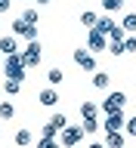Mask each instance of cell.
<instances>
[{
	"label": "cell",
	"mask_w": 136,
	"mask_h": 148,
	"mask_svg": "<svg viewBox=\"0 0 136 148\" xmlns=\"http://www.w3.org/2000/svg\"><path fill=\"white\" fill-rule=\"evenodd\" d=\"M19 56H22L25 68H37L40 59H43V46H40V40H28V43L19 49Z\"/></svg>",
	"instance_id": "6da1fadb"
},
{
	"label": "cell",
	"mask_w": 136,
	"mask_h": 148,
	"mask_svg": "<svg viewBox=\"0 0 136 148\" xmlns=\"http://www.w3.org/2000/svg\"><path fill=\"white\" fill-rule=\"evenodd\" d=\"M25 62H22V56L19 53H12V56H6V62H3V74H6V77H12V80H25Z\"/></svg>",
	"instance_id": "7a4b0ae2"
},
{
	"label": "cell",
	"mask_w": 136,
	"mask_h": 148,
	"mask_svg": "<svg viewBox=\"0 0 136 148\" xmlns=\"http://www.w3.org/2000/svg\"><path fill=\"white\" fill-rule=\"evenodd\" d=\"M74 65H77L84 74H93L99 68V65H96V53H90L87 46H77V49H74Z\"/></svg>",
	"instance_id": "3957f363"
},
{
	"label": "cell",
	"mask_w": 136,
	"mask_h": 148,
	"mask_svg": "<svg viewBox=\"0 0 136 148\" xmlns=\"http://www.w3.org/2000/svg\"><path fill=\"white\" fill-rule=\"evenodd\" d=\"M84 136H87V133H84V127H74V123H68V127L59 133V142H62V148H77V145L84 142Z\"/></svg>",
	"instance_id": "277c9868"
},
{
	"label": "cell",
	"mask_w": 136,
	"mask_h": 148,
	"mask_svg": "<svg viewBox=\"0 0 136 148\" xmlns=\"http://www.w3.org/2000/svg\"><path fill=\"white\" fill-rule=\"evenodd\" d=\"M127 105V92H121V90H115V92H108L105 99H102V114H115V111H121Z\"/></svg>",
	"instance_id": "5b68a950"
},
{
	"label": "cell",
	"mask_w": 136,
	"mask_h": 148,
	"mask_svg": "<svg viewBox=\"0 0 136 148\" xmlns=\"http://www.w3.org/2000/svg\"><path fill=\"white\" fill-rule=\"evenodd\" d=\"M87 49H90V53L108 49V34H102L99 28H90V31H87Z\"/></svg>",
	"instance_id": "8992f818"
},
{
	"label": "cell",
	"mask_w": 136,
	"mask_h": 148,
	"mask_svg": "<svg viewBox=\"0 0 136 148\" xmlns=\"http://www.w3.org/2000/svg\"><path fill=\"white\" fill-rule=\"evenodd\" d=\"M9 34H16L19 40H25V43H28V40H37V25H28L25 18H16Z\"/></svg>",
	"instance_id": "52a82bcc"
},
{
	"label": "cell",
	"mask_w": 136,
	"mask_h": 148,
	"mask_svg": "<svg viewBox=\"0 0 136 148\" xmlns=\"http://www.w3.org/2000/svg\"><path fill=\"white\" fill-rule=\"evenodd\" d=\"M124 123H127V117H124V108H121V111H115V114H105L102 130H105V133H115V130H124Z\"/></svg>",
	"instance_id": "ba28073f"
},
{
	"label": "cell",
	"mask_w": 136,
	"mask_h": 148,
	"mask_svg": "<svg viewBox=\"0 0 136 148\" xmlns=\"http://www.w3.org/2000/svg\"><path fill=\"white\" fill-rule=\"evenodd\" d=\"M37 99H40L43 108H56V105H59V90H56V86H46V90L37 92Z\"/></svg>",
	"instance_id": "9c48e42d"
},
{
	"label": "cell",
	"mask_w": 136,
	"mask_h": 148,
	"mask_svg": "<svg viewBox=\"0 0 136 148\" xmlns=\"http://www.w3.org/2000/svg\"><path fill=\"white\" fill-rule=\"evenodd\" d=\"M22 46H19V37L16 34H6V37H0V53L3 56H12V53H19Z\"/></svg>",
	"instance_id": "30bf717a"
},
{
	"label": "cell",
	"mask_w": 136,
	"mask_h": 148,
	"mask_svg": "<svg viewBox=\"0 0 136 148\" xmlns=\"http://www.w3.org/2000/svg\"><path fill=\"white\" fill-rule=\"evenodd\" d=\"M124 139H127V133H124V130L105 133V148H124Z\"/></svg>",
	"instance_id": "8fae6325"
},
{
	"label": "cell",
	"mask_w": 136,
	"mask_h": 148,
	"mask_svg": "<svg viewBox=\"0 0 136 148\" xmlns=\"http://www.w3.org/2000/svg\"><path fill=\"white\" fill-rule=\"evenodd\" d=\"M93 86H96V90H108V86H111V77L96 68V71H93Z\"/></svg>",
	"instance_id": "7c38bea8"
},
{
	"label": "cell",
	"mask_w": 136,
	"mask_h": 148,
	"mask_svg": "<svg viewBox=\"0 0 136 148\" xmlns=\"http://www.w3.org/2000/svg\"><path fill=\"white\" fill-rule=\"evenodd\" d=\"M96 28H99L102 34H111V31H115V18H111V12H105V16H99V22H96Z\"/></svg>",
	"instance_id": "4fadbf2b"
},
{
	"label": "cell",
	"mask_w": 136,
	"mask_h": 148,
	"mask_svg": "<svg viewBox=\"0 0 136 148\" xmlns=\"http://www.w3.org/2000/svg\"><path fill=\"white\" fill-rule=\"evenodd\" d=\"M96 22H99V12H93V9H84L81 12V25L90 31V28H96Z\"/></svg>",
	"instance_id": "5bb4252c"
},
{
	"label": "cell",
	"mask_w": 136,
	"mask_h": 148,
	"mask_svg": "<svg viewBox=\"0 0 136 148\" xmlns=\"http://www.w3.org/2000/svg\"><path fill=\"white\" fill-rule=\"evenodd\" d=\"M31 142H34L31 130H25V127H22V130H16V145H19V148H28Z\"/></svg>",
	"instance_id": "9a60e30c"
},
{
	"label": "cell",
	"mask_w": 136,
	"mask_h": 148,
	"mask_svg": "<svg viewBox=\"0 0 136 148\" xmlns=\"http://www.w3.org/2000/svg\"><path fill=\"white\" fill-rule=\"evenodd\" d=\"M3 92H6V96H19V92H22V83L6 77V80H3Z\"/></svg>",
	"instance_id": "2e32d148"
},
{
	"label": "cell",
	"mask_w": 136,
	"mask_h": 148,
	"mask_svg": "<svg viewBox=\"0 0 136 148\" xmlns=\"http://www.w3.org/2000/svg\"><path fill=\"white\" fill-rule=\"evenodd\" d=\"M16 117V105L12 102H0V120H12Z\"/></svg>",
	"instance_id": "e0dca14e"
},
{
	"label": "cell",
	"mask_w": 136,
	"mask_h": 148,
	"mask_svg": "<svg viewBox=\"0 0 136 148\" xmlns=\"http://www.w3.org/2000/svg\"><path fill=\"white\" fill-rule=\"evenodd\" d=\"M46 80H50V86H59V83L65 80L62 68H50V71H46Z\"/></svg>",
	"instance_id": "ac0fdd59"
},
{
	"label": "cell",
	"mask_w": 136,
	"mask_h": 148,
	"mask_svg": "<svg viewBox=\"0 0 136 148\" xmlns=\"http://www.w3.org/2000/svg\"><path fill=\"white\" fill-rule=\"evenodd\" d=\"M96 111H99L96 102H81V117L84 120H87V117H96Z\"/></svg>",
	"instance_id": "d6986e66"
},
{
	"label": "cell",
	"mask_w": 136,
	"mask_h": 148,
	"mask_svg": "<svg viewBox=\"0 0 136 148\" xmlns=\"http://www.w3.org/2000/svg\"><path fill=\"white\" fill-rule=\"evenodd\" d=\"M50 123H53V127H56V130H59V133H62V130H65V127H68V114H62V111H56L53 117H50Z\"/></svg>",
	"instance_id": "ffe728a7"
},
{
	"label": "cell",
	"mask_w": 136,
	"mask_h": 148,
	"mask_svg": "<svg viewBox=\"0 0 136 148\" xmlns=\"http://www.w3.org/2000/svg\"><path fill=\"white\" fill-rule=\"evenodd\" d=\"M121 28H124L127 34H136V12H127L124 22H121Z\"/></svg>",
	"instance_id": "44dd1931"
},
{
	"label": "cell",
	"mask_w": 136,
	"mask_h": 148,
	"mask_svg": "<svg viewBox=\"0 0 136 148\" xmlns=\"http://www.w3.org/2000/svg\"><path fill=\"white\" fill-rule=\"evenodd\" d=\"M124 0H102V12H121Z\"/></svg>",
	"instance_id": "7402d4cb"
},
{
	"label": "cell",
	"mask_w": 136,
	"mask_h": 148,
	"mask_svg": "<svg viewBox=\"0 0 136 148\" xmlns=\"http://www.w3.org/2000/svg\"><path fill=\"white\" fill-rule=\"evenodd\" d=\"M81 127H84V133H87V136H93V133H96V130H99L102 123H99V120H96V117H87V120H84V123H81Z\"/></svg>",
	"instance_id": "603a6c76"
},
{
	"label": "cell",
	"mask_w": 136,
	"mask_h": 148,
	"mask_svg": "<svg viewBox=\"0 0 136 148\" xmlns=\"http://www.w3.org/2000/svg\"><path fill=\"white\" fill-rule=\"evenodd\" d=\"M40 136H43V139H56V136H59V130H56L53 123H43V127H40Z\"/></svg>",
	"instance_id": "cb8c5ba5"
},
{
	"label": "cell",
	"mask_w": 136,
	"mask_h": 148,
	"mask_svg": "<svg viewBox=\"0 0 136 148\" xmlns=\"http://www.w3.org/2000/svg\"><path fill=\"white\" fill-rule=\"evenodd\" d=\"M28 22V25H37V22H40V12H37V9H25V16H22Z\"/></svg>",
	"instance_id": "d4e9b609"
},
{
	"label": "cell",
	"mask_w": 136,
	"mask_h": 148,
	"mask_svg": "<svg viewBox=\"0 0 136 148\" xmlns=\"http://www.w3.org/2000/svg\"><path fill=\"white\" fill-rule=\"evenodd\" d=\"M37 148H62V142H59V139H43V136H40Z\"/></svg>",
	"instance_id": "484cf974"
},
{
	"label": "cell",
	"mask_w": 136,
	"mask_h": 148,
	"mask_svg": "<svg viewBox=\"0 0 136 148\" xmlns=\"http://www.w3.org/2000/svg\"><path fill=\"white\" fill-rule=\"evenodd\" d=\"M108 53L111 56H127L124 53V43H118V40H108Z\"/></svg>",
	"instance_id": "4316f807"
},
{
	"label": "cell",
	"mask_w": 136,
	"mask_h": 148,
	"mask_svg": "<svg viewBox=\"0 0 136 148\" xmlns=\"http://www.w3.org/2000/svg\"><path fill=\"white\" fill-rule=\"evenodd\" d=\"M124 53H136V34L124 37Z\"/></svg>",
	"instance_id": "83f0119b"
},
{
	"label": "cell",
	"mask_w": 136,
	"mask_h": 148,
	"mask_svg": "<svg viewBox=\"0 0 136 148\" xmlns=\"http://www.w3.org/2000/svg\"><path fill=\"white\" fill-rule=\"evenodd\" d=\"M124 37H127V31H124V28H115V31H111V34H108V40H118V43H124Z\"/></svg>",
	"instance_id": "f1b7e54d"
},
{
	"label": "cell",
	"mask_w": 136,
	"mask_h": 148,
	"mask_svg": "<svg viewBox=\"0 0 136 148\" xmlns=\"http://www.w3.org/2000/svg\"><path fill=\"white\" fill-rule=\"evenodd\" d=\"M124 133H127V136H136V114H133V117H127V123H124Z\"/></svg>",
	"instance_id": "f546056e"
},
{
	"label": "cell",
	"mask_w": 136,
	"mask_h": 148,
	"mask_svg": "<svg viewBox=\"0 0 136 148\" xmlns=\"http://www.w3.org/2000/svg\"><path fill=\"white\" fill-rule=\"evenodd\" d=\"M9 6H12V0H0V16H3V12H9Z\"/></svg>",
	"instance_id": "4dcf8cb0"
},
{
	"label": "cell",
	"mask_w": 136,
	"mask_h": 148,
	"mask_svg": "<svg viewBox=\"0 0 136 148\" xmlns=\"http://www.w3.org/2000/svg\"><path fill=\"white\" fill-rule=\"evenodd\" d=\"M90 148H105V142H90Z\"/></svg>",
	"instance_id": "1f68e13d"
},
{
	"label": "cell",
	"mask_w": 136,
	"mask_h": 148,
	"mask_svg": "<svg viewBox=\"0 0 136 148\" xmlns=\"http://www.w3.org/2000/svg\"><path fill=\"white\" fill-rule=\"evenodd\" d=\"M34 3H37V6H46V3H50V0H34Z\"/></svg>",
	"instance_id": "d6a6232c"
},
{
	"label": "cell",
	"mask_w": 136,
	"mask_h": 148,
	"mask_svg": "<svg viewBox=\"0 0 136 148\" xmlns=\"http://www.w3.org/2000/svg\"><path fill=\"white\" fill-rule=\"evenodd\" d=\"M0 56H3V53H0Z\"/></svg>",
	"instance_id": "836d02e7"
}]
</instances>
